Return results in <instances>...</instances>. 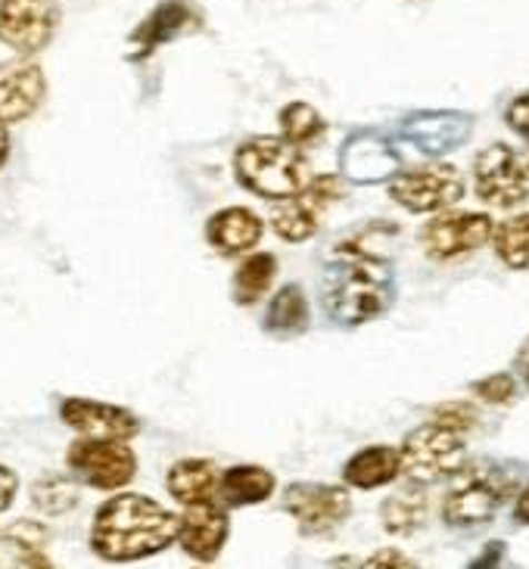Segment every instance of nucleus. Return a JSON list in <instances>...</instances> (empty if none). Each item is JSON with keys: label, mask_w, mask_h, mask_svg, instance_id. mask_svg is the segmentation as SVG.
Here are the masks:
<instances>
[{"label": "nucleus", "mask_w": 529, "mask_h": 569, "mask_svg": "<svg viewBox=\"0 0 529 569\" xmlns=\"http://www.w3.org/2000/svg\"><path fill=\"white\" fill-rule=\"evenodd\" d=\"M31 498H34L38 510H44V513H66V510H72L78 505V489L76 482H69V479L44 477L38 479Z\"/></svg>", "instance_id": "obj_28"}, {"label": "nucleus", "mask_w": 529, "mask_h": 569, "mask_svg": "<svg viewBox=\"0 0 529 569\" xmlns=\"http://www.w3.org/2000/svg\"><path fill=\"white\" fill-rule=\"evenodd\" d=\"M508 489H511V479L505 477L498 467H486V463L467 467L446 495L442 517H446V523L458 526V529L482 526L496 517L498 505L505 501Z\"/></svg>", "instance_id": "obj_5"}, {"label": "nucleus", "mask_w": 529, "mask_h": 569, "mask_svg": "<svg viewBox=\"0 0 529 569\" xmlns=\"http://www.w3.org/2000/svg\"><path fill=\"white\" fill-rule=\"evenodd\" d=\"M262 237V221L252 216L243 206L233 209H221L209 218L206 224V240L221 252V256H240L259 243Z\"/></svg>", "instance_id": "obj_18"}, {"label": "nucleus", "mask_w": 529, "mask_h": 569, "mask_svg": "<svg viewBox=\"0 0 529 569\" xmlns=\"http://www.w3.org/2000/svg\"><path fill=\"white\" fill-rule=\"evenodd\" d=\"M47 81L41 66L29 60H13L0 66V124L22 122L41 107Z\"/></svg>", "instance_id": "obj_16"}, {"label": "nucleus", "mask_w": 529, "mask_h": 569, "mask_svg": "<svg viewBox=\"0 0 529 569\" xmlns=\"http://www.w3.org/2000/svg\"><path fill=\"white\" fill-rule=\"evenodd\" d=\"M473 181L480 200L489 206H520L529 200V153L508 143H492L477 156Z\"/></svg>", "instance_id": "obj_6"}, {"label": "nucleus", "mask_w": 529, "mask_h": 569, "mask_svg": "<svg viewBox=\"0 0 529 569\" xmlns=\"http://www.w3.org/2000/svg\"><path fill=\"white\" fill-rule=\"evenodd\" d=\"M433 420L436 423H442V427H451V430L467 432L473 423H477V408H473V405H461V401L439 405Z\"/></svg>", "instance_id": "obj_30"}, {"label": "nucleus", "mask_w": 529, "mask_h": 569, "mask_svg": "<svg viewBox=\"0 0 529 569\" xmlns=\"http://www.w3.org/2000/svg\"><path fill=\"white\" fill-rule=\"evenodd\" d=\"M10 156V138H7V124H0V166L7 162Z\"/></svg>", "instance_id": "obj_36"}, {"label": "nucleus", "mask_w": 529, "mask_h": 569, "mask_svg": "<svg viewBox=\"0 0 529 569\" xmlns=\"http://www.w3.org/2000/svg\"><path fill=\"white\" fill-rule=\"evenodd\" d=\"M340 178H333V174L315 178V181H309L296 197H290L287 202H280L278 209H275V216H271V224H275V231H278L287 243H302V240H309L311 233L318 231L325 212L333 202L340 200Z\"/></svg>", "instance_id": "obj_11"}, {"label": "nucleus", "mask_w": 529, "mask_h": 569, "mask_svg": "<svg viewBox=\"0 0 529 569\" xmlns=\"http://www.w3.org/2000/svg\"><path fill=\"white\" fill-rule=\"evenodd\" d=\"M62 420L88 439H107V442H124L138 436V417L128 415L116 405H103L93 399H66L60 408Z\"/></svg>", "instance_id": "obj_15"}, {"label": "nucleus", "mask_w": 529, "mask_h": 569, "mask_svg": "<svg viewBox=\"0 0 529 569\" xmlns=\"http://www.w3.org/2000/svg\"><path fill=\"white\" fill-rule=\"evenodd\" d=\"M16 498V477L7 470V467H0V510H7L13 505Z\"/></svg>", "instance_id": "obj_33"}, {"label": "nucleus", "mask_w": 529, "mask_h": 569, "mask_svg": "<svg viewBox=\"0 0 529 569\" xmlns=\"http://www.w3.org/2000/svg\"><path fill=\"white\" fill-rule=\"evenodd\" d=\"M465 432L442 427V423H427L405 439L399 461L402 473L418 486H430L436 479L451 477L465 463Z\"/></svg>", "instance_id": "obj_4"}, {"label": "nucleus", "mask_w": 529, "mask_h": 569, "mask_svg": "<svg viewBox=\"0 0 529 569\" xmlns=\"http://www.w3.org/2000/svg\"><path fill=\"white\" fill-rule=\"evenodd\" d=\"M280 131H283V140H290L293 147L315 143L325 134V119L309 103H290L280 112Z\"/></svg>", "instance_id": "obj_27"}, {"label": "nucleus", "mask_w": 529, "mask_h": 569, "mask_svg": "<svg viewBox=\"0 0 529 569\" xmlns=\"http://www.w3.org/2000/svg\"><path fill=\"white\" fill-rule=\"evenodd\" d=\"M470 131H473V119L455 109H423L402 122V138L411 140L427 156H446L465 147Z\"/></svg>", "instance_id": "obj_13"}, {"label": "nucleus", "mask_w": 529, "mask_h": 569, "mask_svg": "<svg viewBox=\"0 0 529 569\" xmlns=\"http://www.w3.org/2000/svg\"><path fill=\"white\" fill-rule=\"evenodd\" d=\"M361 569H418L402 551H392V548H383V551H377L365 560V567Z\"/></svg>", "instance_id": "obj_32"}, {"label": "nucleus", "mask_w": 529, "mask_h": 569, "mask_svg": "<svg viewBox=\"0 0 529 569\" xmlns=\"http://www.w3.org/2000/svg\"><path fill=\"white\" fill-rule=\"evenodd\" d=\"M174 539H178V517L143 495H119L93 517V551L112 563L159 555Z\"/></svg>", "instance_id": "obj_2"}, {"label": "nucleus", "mask_w": 529, "mask_h": 569, "mask_svg": "<svg viewBox=\"0 0 529 569\" xmlns=\"http://www.w3.org/2000/svg\"><path fill=\"white\" fill-rule=\"evenodd\" d=\"M402 473V461H399V451L389 446H373L358 451L352 461L346 463L342 477L349 486L356 489H380L392 479Z\"/></svg>", "instance_id": "obj_20"}, {"label": "nucleus", "mask_w": 529, "mask_h": 569, "mask_svg": "<svg viewBox=\"0 0 529 569\" xmlns=\"http://www.w3.org/2000/svg\"><path fill=\"white\" fill-rule=\"evenodd\" d=\"M505 122L511 124L513 131L529 143V91L520 93V97H513L511 103H508Z\"/></svg>", "instance_id": "obj_31"}, {"label": "nucleus", "mask_w": 529, "mask_h": 569, "mask_svg": "<svg viewBox=\"0 0 529 569\" xmlns=\"http://www.w3.org/2000/svg\"><path fill=\"white\" fill-rule=\"evenodd\" d=\"M492 231H496L492 218L482 212H446L423 228L420 240L433 262H455L486 247Z\"/></svg>", "instance_id": "obj_9"}, {"label": "nucleus", "mask_w": 529, "mask_h": 569, "mask_svg": "<svg viewBox=\"0 0 529 569\" xmlns=\"http://www.w3.org/2000/svg\"><path fill=\"white\" fill-rule=\"evenodd\" d=\"M190 22V10H187L181 0H166L159 3L153 13L143 19V26L134 31V44H138V57L153 53L156 47L171 41L178 31L184 29Z\"/></svg>", "instance_id": "obj_22"}, {"label": "nucleus", "mask_w": 529, "mask_h": 569, "mask_svg": "<svg viewBox=\"0 0 529 569\" xmlns=\"http://www.w3.org/2000/svg\"><path fill=\"white\" fill-rule=\"evenodd\" d=\"M69 467L84 486L91 489H122L131 482L138 463L124 442H107V439H81L69 448Z\"/></svg>", "instance_id": "obj_10"}, {"label": "nucleus", "mask_w": 529, "mask_h": 569, "mask_svg": "<svg viewBox=\"0 0 529 569\" xmlns=\"http://www.w3.org/2000/svg\"><path fill=\"white\" fill-rule=\"evenodd\" d=\"M396 299L392 264L365 247L361 240H346L333 249L325 264V308L330 321L358 327L380 318Z\"/></svg>", "instance_id": "obj_1"}, {"label": "nucleus", "mask_w": 529, "mask_h": 569, "mask_svg": "<svg viewBox=\"0 0 529 569\" xmlns=\"http://www.w3.org/2000/svg\"><path fill=\"white\" fill-rule=\"evenodd\" d=\"M389 197L408 212H439L465 197V174L455 166L433 162V166L399 174L389 187Z\"/></svg>", "instance_id": "obj_7"}, {"label": "nucleus", "mask_w": 529, "mask_h": 569, "mask_svg": "<svg viewBox=\"0 0 529 569\" xmlns=\"http://www.w3.org/2000/svg\"><path fill=\"white\" fill-rule=\"evenodd\" d=\"M233 169H237V181L264 200H290L309 184L306 156L283 138L247 140L237 150Z\"/></svg>", "instance_id": "obj_3"}, {"label": "nucleus", "mask_w": 529, "mask_h": 569, "mask_svg": "<svg viewBox=\"0 0 529 569\" xmlns=\"http://www.w3.org/2000/svg\"><path fill=\"white\" fill-rule=\"evenodd\" d=\"M218 482H221L218 467L212 461H202V458H187V461H178L169 470L171 498H178L187 508L212 505Z\"/></svg>", "instance_id": "obj_19"}, {"label": "nucleus", "mask_w": 529, "mask_h": 569, "mask_svg": "<svg viewBox=\"0 0 529 569\" xmlns=\"http://www.w3.org/2000/svg\"><path fill=\"white\" fill-rule=\"evenodd\" d=\"M402 166L399 153L392 150V143L380 134L361 131L342 143L340 150V169L349 181L356 184H380L389 181Z\"/></svg>", "instance_id": "obj_14"}, {"label": "nucleus", "mask_w": 529, "mask_h": 569, "mask_svg": "<svg viewBox=\"0 0 529 569\" xmlns=\"http://www.w3.org/2000/svg\"><path fill=\"white\" fill-rule=\"evenodd\" d=\"M57 22V0H0V41L19 53L44 50Z\"/></svg>", "instance_id": "obj_12"}, {"label": "nucleus", "mask_w": 529, "mask_h": 569, "mask_svg": "<svg viewBox=\"0 0 529 569\" xmlns=\"http://www.w3.org/2000/svg\"><path fill=\"white\" fill-rule=\"evenodd\" d=\"M380 517H383L387 532H392V536H408V532L420 529L423 520H427V495L418 492V489L396 492L392 498L383 501Z\"/></svg>", "instance_id": "obj_24"}, {"label": "nucleus", "mask_w": 529, "mask_h": 569, "mask_svg": "<svg viewBox=\"0 0 529 569\" xmlns=\"http://www.w3.org/2000/svg\"><path fill=\"white\" fill-rule=\"evenodd\" d=\"M218 492H221L228 508L259 505V501H264L268 495L275 492V477L268 470H262V467H233V470H228L221 477Z\"/></svg>", "instance_id": "obj_23"}, {"label": "nucleus", "mask_w": 529, "mask_h": 569, "mask_svg": "<svg viewBox=\"0 0 529 569\" xmlns=\"http://www.w3.org/2000/svg\"><path fill=\"white\" fill-rule=\"evenodd\" d=\"M275 274H278L275 256H268V252L249 256L247 262L237 268V274H233V299H237L240 306L259 302L264 292H268V287H271Z\"/></svg>", "instance_id": "obj_25"}, {"label": "nucleus", "mask_w": 529, "mask_h": 569, "mask_svg": "<svg viewBox=\"0 0 529 569\" xmlns=\"http://www.w3.org/2000/svg\"><path fill=\"white\" fill-rule=\"evenodd\" d=\"M228 529H231V520L218 505H197L181 517L178 541L193 560L209 563V560H216L221 555V548L228 541Z\"/></svg>", "instance_id": "obj_17"}, {"label": "nucleus", "mask_w": 529, "mask_h": 569, "mask_svg": "<svg viewBox=\"0 0 529 569\" xmlns=\"http://www.w3.org/2000/svg\"><path fill=\"white\" fill-rule=\"evenodd\" d=\"M496 252L501 262L513 271H527L529 268V212L501 221L496 231Z\"/></svg>", "instance_id": "obj_26"}, {"label": "nucleus", "mask_w": 529, "mask_h": 569, "mask_svg": "<svg viewBox=\"0 0 529 569\" xmlns=\"http://www.w3.org/2000/svg\"><path fill=\"white\" fill-rule=\"evenodd\" d=\"M517 361H520V370H523V380H527L529 386V339L523 342V349H520V355H517Z\"/></svg>", "instance_id": "obj_35"}, {"label": "nucleus", "mask_w": 529, "mask_h": 569, "mask_svg": "<svg viewBox=\"0 0 529 569\" xmlns=\"http://www.w3.org/2000/svg\"><path fill=\"white\" fill-rule=\"evenodd\" d=\"M262 327L275 337H299L309 327V299H306V292L299 290L296 283L283 287L264 311Z\"/></svg>", "instance_id": "obj_21"}, {"label": "nucleus", "mask_w": 529, "mask_h": 569, "mask_svg": "<svg viewBox=\"0 0 529 569\" xmlns=\"http://www.w3.org/2000/svg\"><path fill=\"white\" fill-rule=\"evenodd\" d=\"M513 517H517V523L529 526V486L520 492V498H517V505H513Z\"/></svg>", "instance_id": "obj_34"}, {"label": "nucleus", "mask_w": 529, "mask_h": 569, "mask_svg": "<svg viewBox=\"0 0 529 569\" xmlns=\"http://www.w3.org/2000/svg\"><path fill=\"white\" fill-rule=\"evenodd\" d=\"M513 386L517 383H513V377H508V373H492L486 380H477L473 392L482 401H489V405H508L513 399Z\"/></svg>", "instance_id": "obj_29"}, {"label": "nucleus", "mask_w": 529, "mask_h": 569, "mask_svg": "<svg viewBox=\"0 0 529 569\" xmlns=\"http://www.w3.org/2000/svg\"><path fill=\"white\" fill-rule=\"evenodd\" d=\"M283 510L293 517L306 536H327L349 517L352 498L342 486L321 482H293L283 492Z\"/></svg>", "instance_id": "obj_8"}]
</instances>
